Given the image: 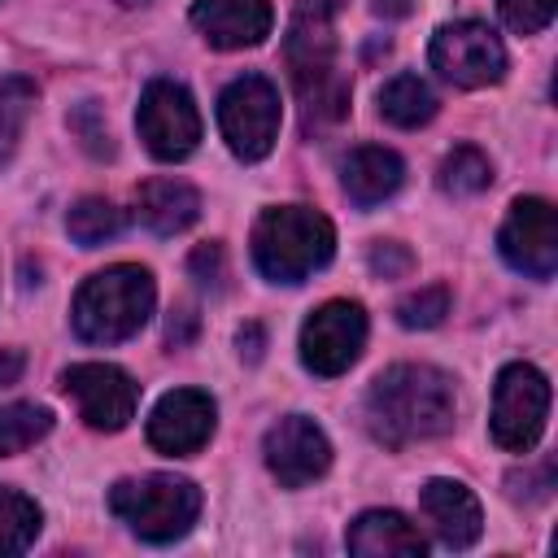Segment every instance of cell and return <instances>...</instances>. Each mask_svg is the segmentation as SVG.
<instances>
[{
	"label": "cell",
	"instance_id": "cell-1",
	"mask_svg": "<svg viewBox=\"0 0 558 558\" xmlns=\"http://www.w3.org/2000/svg\"><path fill=\"white\" fill-rule=\"evenodd\" d=\"M458 397L453 379L427 362H397L366 388V432L384 449H405L418 440H436L453 427Z\"/></svg>",
	"mask_w": 558,
	"mask_h": 558
},
{
	"label": "cell",
	"instance_id": "cell-2",
	"mask_svg": "<svg viewBox=\"0 0 558 558\" xmlns=\"http://www.w3.org/2000/svg\"><path fill=\"white\" fill-rule=\"evenodd\" d=\"M153 301H157L153 275L144 266L118 262V266H105L92 279H83V288L74 292L70 318H74L78 340H87V344H122L148 323Z\"/></svg>",
	"mask_w": 558,
	"mask_h": 558
},
{
	"label": "cell",
	"instance_id": "cell-3",
	"mask_svg": "<svg viewBox=\"0 0 558 558\" xmlns=\"http://www.w3.org/2000/svg\"><path fill=\"white\" fill-rule=\"evenodd\" d=\"M336 253V227L310 205H275L253 227V262L270 283H305Z\"/></svg>",
	"mask_w": 558,
	"mask_h": 558
},
{
	"label": "cell",
	"instance_id": "cell-4",
	"mask_svg": "<svg viewBox=\"0 0 558 558\" xmlns=\"http://www.w3.org/2000/svg\"><path fill=\"white\" fill-rule=\"evenodd\" d=\"M109 510L148 545L179 541L201 514V488L183 475H140L109 488Z\"/></svg>",
	"mask_w": 558,
	"mask_h": 558
},
{
	"label": "cell",
	"instance_id": "cell-5",
	"mask_svg": "<svg viewBox=\"0 0 558 558\" xmlns=\"http://www.w3.org/2000/svg\"><path fill=\"white\" fill-rule=\"evenodd\" d=\"M218 126L240 161H262L279 140V87L266 74H240L218 96Z\"/></svg>",
	"mask_w": 558,
	"mask_h": 558
},
{
	"label": "cell",
	"instance_id": "cell-6",
	"mask_svg": "<svg viewBox=\"0 0 558 558\" xmlns=\"http://www.w3.org/2000/svg\"><path fill=\"white\" fill-rule=\"evenodd\" d=\"M549 418V379L532 362H510L501 366L493 384V440L510 453H527Z\"/></svg>",
	"mask_w": 558,
	"mask_h": 558
},
{
	"label": "cell",
	"instance_id": "cell-7",
	"mask_svg": "<svg viewBox=\"0 0 558 558\" xmlns=\"http://www.w3.org/2000/svg\"><path fill=\"white\" fill-rule=\"evenodd\" d=\"M140 140L157 161H183L196 144H201V113L196 100L183 83L174 78H153L140 96V113H135Z\"/></svg>",
	"mask_w": 558,
	"mask_h": 558
},
{
	"label": "cell",
	"instance_id": "cell-8",
	"mask_svg": "<svg viewBox=\"0 0 558 558\" xmlns=\"http://www.w3.org/2000/svg\"><path fill=\"white\" fill-rule=\"evenodd\" d=\"M432 70L453 87H488L506 74V48L484 22H449L432 35Z\"/></svg>",
	"mask_w": 558,
	"mask_h": 558
},
{
	"label": "cell",
	"instance_id": "cell-9",
	"mask_svg": "<svg viewBox=\"0 0 558 558\" xmlns=\"http://www.w3.org/2000/svg\"><path fill=\"white\" fill-rule=\"evenodd\" d=\"M61 388L65 397H74L78 418L96 432H122L140 405V384L109 362H74L70 371H61Z\"/></svg>",
	"mask_w": 558,
	"mask_h": 558
},
{
	"label": "cell",
	"instance_id": "cell-10",
	"mask_svg": "<svg viewBox=\"0 0 558 558\" xmlns=\"http://www.w3.org/2000/svg\"><path fill=\"white\" fill-rule=\"evenodd\" d=\"M366 344V310L357 301H327L301 327V362L331 379L344 375Z\"/></svg>",
	"mask_w": 558,
	"mask_h": 558
},
{
	"label": "cell",
	"instance_id": "cell-11",
	"mask_svg": "<svg viewBox=\"0 0 558 558\" xmlns=\"http://www.w3.org/2000/svg\"><path fill=\"white\" fill-rule=\"evenodd\" d=\"M497 248L510 270L527 279H549L558 270V218L541 196H519L497 231Z\"/></svg>",
	"mask_w": 558,
	"mask_h": 558
},
{
	"label": "cell",
	"instance_id": "cell-12",
	"mask_svg": "<svg viewBox=\"0 0 558 558\" xmlns=\"http://www.w3.org/2000/svg\"><path fill=\"white\" fill-rule=\"evenodd\" d=\"M266 466L283 488H305L331 466V440L305 414H288L266 432Z\"/></svg>",
	"mask_w": 558,
	"mask_h": 558
},
{
	"label": "cell",
	"instance_id": "cell-13",
	"mask_svg": "<svg viewBox=\"0 0 558 558\" xmlns=\"http://www.w3.org/2000/svg\"><path fill=\"white\" fill-rule=\"evenodd\" d=\"M214 418H218V410H214L209 392H201V388H174L148 414V445L157 453H170V458L196 453L214 436Z\"/></svg>",
	"mask_w": 558,
	"mask_h": 558
},
{
	"label": "cell",
	"instance_id": "cell-14",
	"mask_svg": "<svg viewBox=\"0 0 558 558\" xmlns=\"http://www.w3.org/2000/svg\"><path fill=\"white\" fill-rule=\"evenodd\" d=\"M270 4L266 0H196L192 26L205 35V44L231 52V48H257L270 35Z\"/></svg>",
	"mask_w": 558,
	"mask_h": 558
},
{
	"label": "cell",
	"instance_id": "cell-15",
	"mask_svg": "<svg viewBox=\"0 0 558 558\" xmlns=\"http://www.w3.org/2000/svg\"><path fill=\"white\" fill-rule=\"evenodd\" d=\"M418 510L423 519L432 523L436 541L449 545V549H466L480 541L484 532V514H480V501L466 484L458 480H427L423 493H418Z\"/></svg>",
	"mask_w": 558,
	"mask_h": 558
},
{
	"label": "cell",
	"instance_id": "cell-16",
	"mask_svg": "<svg viewBox=\"0 0 558 558\" xmlns=\"http://www.w3.org/2000/svg\"><path fill=\"white\" fill-rule=\"evenodd\" d=\"M344 545L357 558H423V549H427L423 532L405 514H397V510H366V514H357L349 523V532H344Z\"/></svg>",
	"mask_w": 558,
	"mask_h": 558
},
{
	"label": "cell",
	"instance_id": "cell-17",
	"mask_svg": "<svg viewBox=\"0 0 558 558\" xmlns=\"http://www.w3.org/2000/svg\"><path fill=\"white\" fill-rule=\"evenodd\" d=\"M405 179V166L392 148H379V144H362L344 157L340 166V183H344V196L357 205V209H371L379 201H388Z\"/></svg>",
	"mask_w": 558,
	"mask_h": 558
},
{
	"label": "cell",
	"instance_id": "cell-18",
	"mask_svg": "<svg viewBox=\"0 0 558 558\" xmlns=\"http://www.w3.org/2000/svg\"><path fill=\"white\" fill-rule=\"evenodd\" d=\"M135 218L153 235H179L201 218V192L183 179H148L135 192Z\"/></svg>",
	"mask_w": 558,
	"mask_h": 558
},
{
	"label": "cell",
	"instance_id": "cell-19",
	"mask_svg": "<svg viewBox=\"0 0 558 558\" xmlns=\"http://www.w3.org/2000/svg\"><path fill=\"white\" fill-rule=\"evenodd\" d=\"M432 113H436V96L418 74H397L379 87V118L384 122L414 131V126L432 122Z\"/></svg>",
	"mask_w": 558,
	"mask_h": 558
},
{
	"label": "cell",
	"instance_id": "cell-20",
	"mask_svg": "<svg viewBox=\"0 0 558 558\" xmlns=\"http://www.w3.org/2000/svg\"><path fill=\"white\" fill-rule=\"evenodd\" d=\"M48 432H52V410L48 405H35V401H9V405H0V458L31 449Z\"/></svg>",
	"mask_w": 558,
	"mask_h": 558
},
{
	"label": "cell",
	"instance_id": "cell-21",
	"mask_svg": "<svg viewBox=\"0 0 558 558\" xmlns=\"http://www.w3.org/2000/svg\"><path fill=\"white\" fill-rule=\"evenodd\" d=\"M65 231H70L74 244L96 248V244H105V240H113L122 231V209L113 201H105V196H83L65 214Z\"/></svg>",
	"mask_w": 558,
	"mask_h": 558
},
{
	"label": "cell",
	"instance_id": "cell-22",
	"mask_svg": "<svg viewBox=\"0 0 558 558\" xmlns=\"http://www.w3.org/2000/svg\"><path fill=\"white\" fill-rule=\"evenodd\" d=\"M440 192L449 196H475L493 183V161L475 148V144H458L445 161H440V174H436Z\"/></svg>",
	"mask_w": 558,
	"mask_h": 558
},
{
	"label": "cell",
	"instance_id": "cell-23",
	"mask_svg": "<svg viewBox=\"0 0 558 558\" xmlns=\"http://www.w3.org/2000/svg\"><path fill=\"white\" fill-rule=\"evenodd\" d=\"M39 523H44V514L26 493L0 488V558L4 554H22L39 536Z\"/></svg>",
	"mask_w": 558,
	"mask_h": 558
},
{
	"label": "cell",
	"instance_id": "cell-24",
	"mask_svg": "<svg viewBox=\"0 0 558 558\" xmlns=\"http://www.w3.org/2000/svg\"><path fill=\"white\" fill-rule=\"evenodd\" d=\"M449 314V288L445 283H427L410 296L397 301V323L410 327V331H427V327H440Z\"/></svg>",
	"mask_w": 558,
	"mask_h": 558
},
{
	"label": "cell",
	"instance_id": "cell-25",
	"mask_svg": "<svg viewBox=\"0 0 558 558\" xmlns=\"http://www.w3.org/2000/svg\"><path fill=\"white\" fill-rule=\"evenodd\" d=\"M65 122H70V131L78 135V144H83L92 157H113V135H109L105 109H100L96 100H78Z\"/></svg>",
	"mask_w": 558,
	"mask_h": 558
},
{
	"label": "cell",
	"instance_id": "cell-26",
	"mask_svg": "<svg viewBox=\"0 0 558 558\" xmlns=\"http://www.w3.org/2000/svg\"><path fill=\"white\" fill-rule=\"evenodd\" d=\"M497 9H501V22H506L510 31L536 35V31H545V26L554 22L558 0H497Z\"/></svg>",
	"mask_w": 558,
	"mask_h": 558
},
{
	"label": "cell",
	"instance_id": "cell-27",
	"mask_svg": "<svg viewBox=\"0 0 558 558\" xmlns=\"http://www.w3.org/2000/svg\"><path fill=\"white\" fill-rule=\"evenodd\" d=\"M366 262H371V270L379 279H405L414 270V253L401 240H375L371 253H366Z\"/></svg>",
	"mask_w": 558,
	"mask_h": 558
},
{
	"label": "cell",
	"instance_id": "cell-28",
	"mask_svg": "<svg viewBox=\"0 0 558 558\" xmlns=\"http://www.w3.org/2000/svg\"><path fill=\"white\" fill-rule=\"evenodd\" d=\"M187 270H192L201 283L222 288V279H227V253H222V244H196L192 257H187Z\"/></svg>",
	"mask_w": 558,
	"mask_h": 558
},
{
	"label": "cell",
	"instance_id": "cell-29",
	"mask_svg": "<svg viewBox=\"0 0 558 558\" xmlns=\"http://www.w3.org/2000/svg\"><path fill=\"white\" fill-rule=\"evenodd\" d=\"M31 105H35V83H26V78H4L0 83V113L4 118H13L22 126V118L31 113Z\"/></svg>",
	"mask_w": 558,
	"mask_h": 558
},
{
	"label": "cell",
	"instance_id": "cell-30",
	"mask_svg": "<svg viewBox=\"0 0 558 558\" xmlns=\"http://www.w3.org/2000/svg\"><path fill=\"white\" fill-rule=\"evenodd\" d=\"M192 331H196V314H192L187 305H179V310L170 314V323H166V344H170V349H183V344L192 340Z\"/></svg>",
	"mask_w": 558,
	"mask_h": 558
},
{
	"label": "cell",
	"instance_id": "cell-31",
	"mask_svg": "<svg viewBox=\"0 0 558 558\" xmlns=\"http://www.w3.org/2000/svg\"><path fill=\"white\" fill-rule=\"evenodd\" d=\"M506 484H523V475H510ZM527 484H532V480H527ZM549 488H554V462H541V466H536V488H527V493L510 488V497L519 493V497H527V501H541V497H549Z\"/></svg>",
	"mask_w": 558,
	"mask_h": 558
},
{
	"label": "cell",
	"instance_id": "cell-32",
	"mask_svg": "<svg viewBox=\"0 0 558 558\" xmlns=\"http://www.w3.org/2000/svg\"><path fill=\"white\" fill-rule=\"evenodd\" d=\"M235 344H240V357H244V362H257V357H262V344H266V331H262L257 323H244L240 336H235Z\"/></svg>",
	"mask_w": 558,
	"mask_h": 558
},
{
	"label": "cell",
	"instance_id": "cell-33",
	"mask_svg": "<svg viewBox=\"0 0 558 558\" xmlns=\"http://www.w3.org/2000/svg\"><path fill=\"white\" fill-rule=\"evenodd\" d=\"M22 371H26V353L22 349H0V388L17 384Z\"/></svg>",
	"mask_w": 558,
	"mask_h": 558
},
{
	"label": "cell",
	"instance_id": "cell-34",
	"mask_svg": "<svg viewBox=\"0 0 558 558\" xmlns=\"http://www.w3.org/2000/svg\"><path fill=\"white\" fill-rule=\"evenodd\" d=\"M17 131H22V126H17L13 118H4V113H0V166L13 157V148H17Z\"/></svg>",
	"mask_w": 558,
	"mask_h": 558
},
{
	"label": "cell",
	"instance_id": "cell-35",
	"mask_svg": "<svg viewBox=\"0 0 558 558\" xmlns=\"http://www.w3.org/2000/svg\"><path fill=\"white\" fill-rule=\"evenodd\" d=\"M344 4H349V0H296V9H305V13H318V17H336Z\"/></svg>",
	"mask_w": 558,
	"mask_h": 558
},
{
	"label": "cell",
	"instance_id": "cell-36",
	"mask_svg": "<svg viewBox=\"0 0 558 558\" xmlns=\"http://www.w3.org/2000/svg\"><path fill=\"white\" fill-rule=\"evenodd\" d=\"M371 9H375L379 17H405V13L414 9V0H371Z\"/></svg>",
	"mask_w": 558,
	"mask_h": 558
},
{
	"label": "cell",
	"instance_id": "cell-37",
	"mask_svg": "<svg viewBox=\"0 0 558 558\" xmlns=\"http://www.w3.org/2000/svg\"><path fill=\"white\" fill-rule=\"evenodd\" d=\"M122 4H131V9H135V4H148V0H122Z\"/></svg>",
	"mask_w": 558,
	"mask_h": 558
}]
</instances>
